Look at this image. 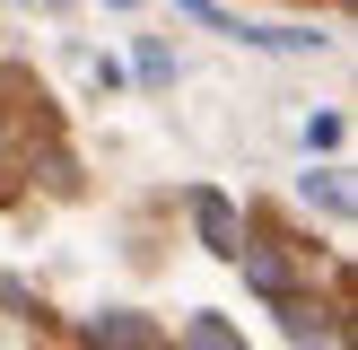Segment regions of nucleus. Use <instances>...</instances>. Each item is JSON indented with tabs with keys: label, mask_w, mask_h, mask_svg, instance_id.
Masks as SVG:
<instances>
[{
	"label": "nucleus",
	"mask_w": 358,
	"mask_h": 350,
	"mask_svg": "<svg viewBox=\"0 0 358 350\" xmlns=\"http://www.w3.org/2000/svg\"><path fill=\"white\" fill-rule=\"evenodd\" d=\"M192 350H236V332L227 324H192Z\"/></svg>",
	"instance_id": "423d86ee"
},
{
	"label": "nucleus",
	"mask_w": 358,
	"mask_h": 350,
	"mask_svg": "<svg viewBox=\"0 0 358 350\" xmlns=\"http://www.w3.org/2000/svg\"><path fill=\"white\" fill-rule=\"evenodd\" d=\"M306 202H324V210H350V184L324 167V175H306Z\"/></svg>",
	"instance_id": "39448f33"
},
{
	"label": "nucleus",
	"mask_w": 358,
	"mask_h": 350,
	"mask_svg": "<svg viewBox=\"0 0 358 350\" xmlns=\"http://www.w3.org/2000/svg\"><path fill=\"white\" fill-rule=\"evenodd\" d=\"M87 342H96V350H157V324H149V315H96V324H87Z\"/></svg>",
	"instance_id": "f03ea898"
},
{
	"label": "nucleus",
	"mask_w": 358,
	"mask_h": 350,
	"mask_svg": "<svg viewBox=\"0 0 358 350\" xmlns=\"http://www.w3.org/2000/svg\"><path fill=\"white\" fill-rule=\"evenodd\" d=\"M280 315H289V342H324L332 332V315L315 307V298H280Z\"/></svg>",
	"instance_id": "20e7f679"
},
{
	"label": "nucleus",
	"mask_w": 358,
	"mask_h": 350,
	"mask_svg": "<svg viewBox=\"0 0 358 350\" xmlns=\"http://www.w3.org/2000/svg\"><path fill=\"white\" fill-rule=\"evenodd\" d=\"M192 227H201V245H210V254H227V262H236V245H245L236 202H219V192H192Z\"/></svg>",
	"instance_id": "f257e3e1"
},
{
	"label": "nucleus",
	"mask_w": 358,
	"mask_h": 350,
	"mask_svg": "<svg viewBox=\"0 0 358 350\" xmlns=\"http://www.w3.org/2000/svg\"><path fill=\"white\" fill-rule=\"evenodd\" d=\"M236 262H245V280H254L262 298H289V262H280L271 245H254V237H245V245H236Z\"/></svg>",
	"instance_id": "7ed1b4c3"
}]
</instances>
